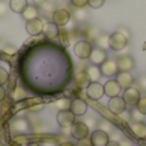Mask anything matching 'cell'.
<instances>
[{"instance_id": "cell-32", "label": "cell", "mask_w": 146, "mask_h": 146, "mask_svg": "<svg viewBox=\"0 0 146 146\" xmlns=\"http://www.w3.org/2000/svg\"><path fill=\"white\" fill-rule=\"evenodd\" d=\"M99 129H103V131H105V132H110L111 129H113V127H111V123L110 122H108V121H105V119H104V121H101L100 122V128Z\"/></svg>"}, {"instance_id": "cell-1", "label": "cell", "mask_w": 146, "mask_h": 146, "mask_svg": "<svg viewBox=\"0 0 146 146\" xmlns=\"http://www.w3.org/2000/svg\"><path fill=\"white\" fill-rule=\"evenodd\" d=\"M128 45V37L121 33L119 31L111 33L109 36V48L114 51H121L127 48Z\"/></svg>"}, {"instance_id": "cell-37", "label": "cell", "mask_w": 146, "mask_h": 146, "mask_svg": "<svg viewBox=\"0 0 146 146\" xmlns=\"http://www.w3.org/2000/svg\"><path fill=\"white\" fill-rule=\"evenodd\" d=\"M76 146H94L92 142H91V139L88 137H85L82 140H77V144H74Z\"/></svg>"}, {"instance_id": "cell-19", "label": "cell", "mask_w": 146, "mask_h": 146, "mask_svg": "<svg viewBox=\"0 0 146 146\" xmlns=\"http://www.w3.org/2000/svg\"><path fill=\"white\" fill-rule=\"evenodd\" d=\"M74 83L81 88H87V86L91 83V80H90V77H88V74L86 73V71H81V72L76 73Z\"/></svg>"}, {"instance_id": "cell-41", "label": "cell", "mask_w": 146, "mask_h": 146, "mask_svg": "<svg viewBox=\"0 0 146 146\" xmlns=\"http://www.w3.org/2000/svg\"><path fill=\"white\" fill-rule=\"evenodd\" d=\"M5 96H7V91H5V88L3 86H0V101L4 100Z\"/></svg>"}, {"instance_id": "cell-29", "label": "cell", "mask_w": 146, "mask_h": 146, "mask_svg": "<svg viewBox=\"0 0 146 146\" xmlns=\"http://www.w3.org/2000/svg\"><path fill=\"white\" fill-rule=\"evenodd\" d=\"M8 78H9V73L5 68L0 67V86H3L4 83H7Z\"/></svg>"}, {"instance_id": "cell-26", "label": "cell", "mask_w": 146, "mask_h": 146, "mask_svg": "<svg viewBox=\"0 0 146 146\" xmlns=\"http://www.w3.org/2000/svg\"><path fill=\"white\" fill-rule=\"evenodd\" d=\"M71 101L69 99L64 98V99H60V100H58L55 103V106L58 108V110H69V108H71Z\"/></svg>"}, {"instance_id": "cell-43", "label": "cell", "mask_w": 146, "mask_h": 146, "mask_svg": "<svg viewBox=\"0 0 146 146\" xmlns=\"http://www.w3.org/2000/svg\"><path fill=\"white\" fill-rule=\"evenodd\" d=\"M106 146H121V145H119V141H109Z\"/></svg>"}, {"instance_id": "cell-8", "label": "cell", "mask_w": 146, "mask_h": 146, "mask_svg": "<svg viewBox=\"0 0 146 146\" xmlns=\"http://www.w3.org/2000/svg\"><path fill=\"white\" fill-rule=\"evenodd\" d=\"M100 71L104 77H114V76H117V73L119 72L118 63H117V60H114V59H106L100 66Z\"/></svg>"}, {"instance_id": "cell-24", "label": "cell", "mask_w": 146, "mask_h": 146, "mask_svg": "<svg viewBox=\"0 0 146 146\" xmlns=\"http://www.w3.org/2000/svg\"><path fill=\"white\" fill-rule=\"evenodd\" d=\"M109 36H110V35H106V33H100V35L95 38L96 48H100V49L106 50V49L109 48Z\"/></svg>"}, {"instance_id": "cell-21", "label": "cell", "mask_w": 146, "mask_h": 146, "mask_svg": "<svg viewBox=\"0 0 146 146\" xmlns=\"http://www.w3.org/2000/svg\"><path fill=\"white\" fill-rule=\"evenodd\" d=\"M22 17H23V19H25L26 22H27V21H31V19H35V18H38L37 7H36V5H30L28 4V7L23 10Z\"/></svg>"}, {"instance_id": "cell-9", "label": "cell", "mask_w": 146, "mask_h": 146, "mask_svg": "<svg viewBox=\"0 0 146 146\" xmlns=\"http://www.w3.org/2000/svg\"><path fill=\"white\" fill-rule=\"evenodd\" d=\"M108 109L113 114H118L119 115L127 109V104L122 96H115V98H110V100L108 103Z\"/></svg>"}, {"instance_id": "cell-39", "label": "cell", "mask_w": 146, "mask_h": 146, "mask_svg": "<svg viewBox=\"0 0 146 146\" xmlns=\"http://www.w3.org/2000/svg\"><path fill=\"white\" fill-rule=\"evenodd\" d=\"M44 106H45L44 104H37L36 106H31L30 110L31 111H40V110H42V109H44Z\"/></svg>"}, {"instance_id": "cell-12", "label": "cell", "mask_w": 146, "mask_h": 146, "mask_svg": "<svg viewBox=\"0 0 146 146\" xmlns=\"http://www.w3.org/2000/svg\"><path fill=\"white\" fill-rule=\"evenodd\" d=\"M91 142L94 146H106L110 139H109V133L103 129H96L91 133Z\"/></svg>"}, {"instance_id": "cell-4", "label": "cell", "mask_w": 146, "mask_h": 146, "mask_svg": "<svg viewBox=\"0 0 146 146\" xmlns=\"http://www.w3.org/2000/svg\"><path fill=\"white\" fill-rule=\"evenodd\" d=\"M51 17H53V22L55 23L58 27H64V26L68 25V22L71 21V13L68 12L64 8H58L51 13Z\"/></svg>"}, {"instance_id": "cell-16", "label": "cell", "mask_w": 146, "mask_h": 146, "mask_svg": "<svg viewBox=\"0 0 146 146\" xmlns=\"http://www.w3.org/2000/svg\"><path fill=\"white\" fill-rule=\"evenodd\" d=\"M90 62L91 64L94 66H99L100 67L104 62L108 59V54L104 49H100V48H94L92 51H91V55H90Z\"/></svg>"}, {"instance_id": "cell-45", "label": "cell", "mask_w": 146, "mask_h": 146, "mask_svg": "<svg viewBox=\"0 0 146 146\" xmlns=\"http://www.w3.org/2000/svg\"><path fill=\"white\" fill-rule=\"evenodd\" d=\"M41 146H56L55 144H54V142H42V144H41Z\"/></svg>"}, {"instance_id": "cell-22", "label": "cell", "mask_w": 146, "mask_h": 146, "mask_svg": "<svg viewBox=\"0 0 146 146\" xmlns=\"http://www.w3.org/2000/svg\"><path fill=\"white\" fill-rule=\"evenodd\" d=\"M131 129L137 137H140V139L146 137V123L145 122H133L131 126Z\"/></svg>"}, {"instance_id": "cell-48", "label": "cell", "mask_w": 146, "mask_h": 146, "mask_svg": "<svg viewBox=\"0 0 146 146\" xmlns=\"http://www.w3.org/2000/svg\"><path fill=\"white\" fill-rule=\"evenodd\" d=\"M1 49H3V48H1V41H0V50H1Z\"/></svg>"}, {"instance_id": "cell-40", "label": "cell", "mask_w": 146, "mask_h": 146, "mask_svg": "<svg viewBox=\"0 0 146 146\" xmlns=\"http://www.w3.org/2000/svg\"><path fill=\"white\" fill-rule=\"evenodd\" d=\"M119 145L121 146H133L132 145V142L129 141V140H127V139H122L121 141H119Z\"/></svg>"}, {"instance_id": "cell-38", "label": "cell", "mask_w": 146, "mask_h": 146, "mask_svg": "<svg viewBox=\"0 0 146 146\" xmlns=\"http://www.w3.org/2000/svg\"><path fill=\"white\" fill-rule=\"evenodd\" d=\"M119 115L122 117V119H126L127 122H128V121H131V119H132V118H131V113H128V111H127V109L123 111V113H121V114H119Z\"/></svg>"}, {"instance_id": "cell-3", "label": "cell", "mask_w": 146, "mask_h": 146, "mask_svg": "<svg viewBox=\"0 0 146 146\" xmlns=\"http://www.w3.org/2000/svg\"><path fill=\"white\" fill-rule=\"evenodd\" d=\"M69 133L73 139L76 140H82L85 137H88L90 129L88 126L86 124V122H81V121H76L73 123V126L69 128Z\"/></svg>"}, {"instance_id": "cell-42", "label": "cell", "mask_w": 146, "mask_h": 146, "mask_svg": "<svg viewBox=\"0 0 146 146\" xmlns=\"http://www.w3.org/2000/svg\"><path fill=\"white\" fill-rule=\"evenodd\" d=\"M118 31H119V32H121V33H123L124 36H127V37H129V31L127 30V28H123V27H122V28H119Z\"/></svg>"}, {"instance_id": "cell-2", "label": "cell", "mask_w": 146, "mask_h": 146, "mask_svg": "<svg viewBox=\"0 0 146 146\" xmlns=\"http://www.w3.org/2000/svg\"><path fill=\"white\" fill-rule=\"evenodd\" d=\"M92 49H94L92 48V44H91L90 41L81 40V41H78V42L74 44L73 50H74V54L78 56V58L82 59V60H86V59L90 58Z\"/></svg>"}, {"instance_id": "cell-47", "label": "cell", "mask_w": 146, "mask_h": 146, "mask_svg": "<svg viewBox=\"0 0 146 146\" xmlns=\"http://www.w3.org/2000/svg\"><path fill=\"white\" fill-rule=\"evenodd\" d=\"M44 1H45V0H35V3H36V4H38V5H41Z\"/></svg>"}, {"instance_id": "cell-46", "label": "cell", "mask_w": 146, "mask_h": 146, "mask_svg": "<svg viewBox=\"0 0 146 146\" xmlns=\"http://www.w3.org/2000/svg\"><path fill=\"white\" fill-rule=\"evenodd\" d=\"M26 146H41V144H38V142H30V144H27Z\"/></svg>"}, {"instance_id": "cell-15", "label": "cell", "mask_w": 146, "mask_h": 146, "mask_svg": "<svg viewBox=\"0 0 146 146\" xmlns=\"http://www.w3.org/2000/svg\"><path fill=\"white\" fill-rule=\"evenodd\" d=\"M30 128V123L26 118H22V117H18V118H14L12 122H10V129H12L14 133H25L26 131H28Z\"/></svg>"}, {"instance_id": "cell-14", "label": "cell", "mask_w": 146, "mask_h": 146, "mask_svg": "<svg viewBox=\"0 0 146 146\" xmlns=\"http://www.w3.org/2000/svg\"><path fill=\"white\" fill-rule=\"evenodd\" d=\"M87 109H88L87 103H86L85 100H82V99H73L71 101V108H69V110H71L76 117L85 115Z\"/></svg>"}, {"instance_id": "cell-6", "label": "cell", "mask_w": 146, "mask_h": 146, "mask_svg": "<svg viewBox=\"0 0 146 146\" xmlns=\"http://www.w3.org/2000/svg\"><path fill=\"white\" fill-rule=\"evenodd\" d=\"M56 122L62 128H71L76 122V115L71 110H59L56 115Z\"/></svg>"}, {"instance_id": "cell-5", "label": "cell", "mask_w": 146, "mask_h": 146, "mask_svg": "<svg viewBox=\"0 0 146 146\" xmlns=\"http://www.w3.org/2000/svg\"><path fill=\"white\" fill-rule=\"evenodd\" d=\"M123 100L126 101V104L128 106H136L137 103H139V100L141 99V91L139 90L137 87H129V88H126L123 92Z\"/></svg>"}, {"instance_id": "cell-17", "label": "cell", "mask_w": 146, "mask_h": 146, "mask_svg": "<svg viewBox=\"0 0 146 146\" xmlns=\"http://www.w3.org/2000/svg\"><path fill=\"white\" fill-rule=\"evenodd\" d=\"M117 81H118V83L122 86V88H129L133 86L135 83V78L129 72H118L117 73Z\"/></svg>"}, {"instance_id": "cell-25", "label": "cell", "mask_w": 146, "mask_h": 146, "mask_svg": "<svg viewBox=\"0 0 146 146\" xmlns=\"http://www.w3.org/2000/svg\"><path fill=\"white\" fill-rule=\"evenodd\" d=\"M73 17L78 21V22H82L87 18V12H86L85 8H76L74 12H73Z\"/></svg>"}, {"instance_id": "cell-7", "label": "cell", "mask_w": 146, "mask_h": 146, "mask_svg": "<svg viewBox=\"0 0 146 146\" xmlns=\"http://www.w3.org/2000/svg\"><path fill=\"white\" fill-rule=\"evenodd\" d=\"M86 95L91 100H95V101L100 100L105 95V92H104V85H101L99 82H91L87 86V88H86Z\"/></svg>"}, {"instance_id": "cell-35", "label": "cell", "mask_w": 146, "mask_h": 146, "mask_svg": "<svg viewBox=\"0 0 146 146\" xmlns=\"http://www.w3.org/2000/svg\"><path fill=\"white\" fill-rule=\"evenodd\" d=\"M87 3L88 0H71V4L76 8H85Z\"/></svg>"}, {"instance_id": "cell-28", "label": "cell", "mask_w": 146, "mask_h": 146, "mask_svg": "<svg viewBox=\"0 0 146 146\" xmlns=\"http://www.w3.org/2000/svg\"><path fill=\"white\" fill-rule=\"evenodd\" d=\"M131 118L133 119L135 122H144L145 119V115L141 113V111H139L136 108H135V110L131 113Z\"/></svg>"}, {"instance_id": "cell-18", "label": "cell", "mask_w": 146, "mask_h": 146, "mask_svg": "<svg viewBox=\"0 0 146 146\" xmlns=\"http://www.w3.org/2000/svg\"><path fill=\"white\" fill-rule=\"evenodd\" d=\"M59 27L54 22H48L44 25L42 35L49 40H55L56 37H59Z\"/></svg>"}, {"instance_id": "cell-13", "label": "cell", "mask_w": 146, "mask_h": 146, "mask_svg": "<svg viewBox=\"0 0 146 146\" xmlns=\"http://www.w3.org/2000/svg\"><path fill=\"white\" fill-rule=\"evenodd\" d=\"M117 63H118L119 72H131L132 69L135 68V59L132 58L129 54L118 56Z\"/></svg>"}, {"instance_id": "cell-31", "label": "cell", "mask_w": 146, "mask_h": 146, "mask_svg": "<svg viewBox=\"0 0 146 146\" xmlns=\"http://www.w3.org/2000/svg\"><path fill=\"white\" fill-rule=\"evenodd\" d=\"M104 3H105V0H88L87 5H90L92 9H99L104 5Z\"/></svg>"}, {"instance_id": "cell-11", "label": "cell", "mask_w": 146, "mask_h": 146, "mask_svg": "<svg viewBox=\"0 0 146 146\" xmlns=\"http://www.w3.org/2000/svg\"><path fill=\"white\" fill-rule=\"evenodd\" d=\"M122 86L118 83L117 80H109L104 83V92L108 98H115V96H119L122 92Z\"/></svg>"}, {"instance_id": "cell-10", "label": "cell", "mask_w": 146, "mask_h": 146, "mask_svg": "<svg viewBox=\"0 0 146 146\" xmlns=\"http://www.w3.org/2000/svg\"><path fill=\"white\" fill-rule=\"evenodd\" d=\"M44 25L42 19L40 18H35V19H31L26 22V31L30 36H38L40 33H42L44 30Z\"/></svg>"}, {"instance_id": "cell-44", "label": "cell", "mask_w": 146, "mask_h": 146, "mask_svg": "<svg viewBox=\"0 0 146 146\" xmlns=\"http://www.w3.org/2000/svg\"><path fill=\"white\" fill-rule=\"evenodd\" d=\"M59 146H76V145L72 144V142H69V141H66V142H62Z\"/></svg>"}, {"instance_id": "cell-23", "label": "cell", "mask_w": 146, "mask_h": 146, "mask_svg": "<svg viewBox=\"0 0 146 146\" xmlns=\"http://www.w3.org/2000/svg\"><path fill=\"white\" fill-rule=\"evenodd\" d=\"M86 73L88 74V77H90L91 82H99L101 78V71H100V67L99 66H90L87 67V69H86Z\"/></svg>"}, {"instance_id": "cell-33", "label": "cell", "mask_w": 146, "mask_h": 146, "mask_svg": "<svg viewBox=\"0 0 146 146\" xmlns=\"http://www.w3.org/2000/svg\"><path fill=\"white\" fill-rule=\"evenodd\" d=\"M41 7H42V9L45 10V12H48V13H53L54 10H55V9H54V4H53V3L46 1V0L42 3V4H41Z\"/></svg>"}, {"instance_id": "cell-20", "label": "cell", "mask_w": 146, "mask_h": 146, "mask_svg": "<svg viewBox=\"0 0 146 146\" xmlns=\"http://www.w3.org/2000/svg\"><path fill=\"white\" fill-rule=\"evenodd\" d=\"M28 7V1L27 0H10L9 1V9L14 13L22 14L23 10Z\"/></svg>"}, {"instance_id": "cell-34", "label": "cell", "mask_w": 146, "mask_h": 146, "mask_svg": "<svg viewBox=\"0 0 146 146\" xmlns=\"http://www.w3.org/2000/svg\"><path fill=\"white\" fill-rule=\"evenodd\" d=\"M137 85H139V90L146 92V76H141V77L137 80Z\"/></svg>"}, {"instance_id": "cell-27", "label": "cell", "mask_w": 146, "mask_h": 146, "mask_svg": "<svg viewBox=\"0 0 146 146\" xmlns=\"http://www.w3.org/2000/svg\"><path fill=\"white\" fill-rule=\"evenodd\" d=\"M139 111H141L144 115H146V96H141V99L139 100L137 105L135 106Z\"/></svg>"}, {"instance_id": "cell-36", "label": "cell", "mask_w": 146, "mask_h": 146, "mask_svg": "<svg viewBox=\"0 0 146 146\" xmlns=\"http://www.w3.org/2000/svg\"><path fill=\"white\" fill-rule=\"evenodd\" d=\"M8 9H9V5H8L5 1L0 0V17H4V15H7Z\"/></svg>"}, {"instance_id": "cell-30", "label": "cell", "mask_w": 146, "mask_h": 146, "mask_svg": "<svg viewBox=\"0 0 146 146\" xmlns=\"http://www.w3.org/2000/svg\"><path fill=\"white\" fill-rule=\"evenodd\" d=\"M1 50H3V53L8 54V55H14V54H17L18 49L13 45H5V46H3Z\"/></svg>"}]
</instances>
